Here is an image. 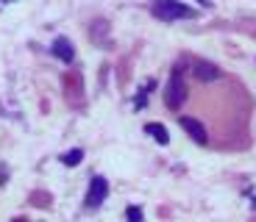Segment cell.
Wrapping results in <instances>:
<instances>
[{"label": "cell", "mask_w": 256, "mask_h": 222, "mask_svg": "<svg viewBox=\"0 0 256 222\" xmlns=\"http://www.w3.org/2000/svg\"><path fill=\"white\" fill-rule=\"evenodd\" d=\"M126 220L128 222H142V209H140V206H128V209H126Z\"/></svg>", "instance_id": "obj_9"}, {"label": "cell", "mask_w": 256, "mask_h": 222, "mask_svg": "<svg viewBox=\"0 0 256 222\" xmlns=\"http://www.w3.org/2000/svg\"><path fill=\"white\" fill-rule=\"evenodd\" d=\"M186 100V83H184V75H181V67H176L170 81H167V92H164V103L170 108H181Z\"/></svg>", "instance_id": "obj_2"}, {"label": "cell", "mask_w": 256, "mask_h": 222, "mask_svg": "<svg viewBox=\"0 0 256 222\" xmlns=\"http://www.w3.org/2000/svg\"><path fill=\"white\" fill-rule=\"evenodd\" d=\"M200 6H212V0H198Z\"/></svg>", "instance_id": "obj_10"}, {"label": "cell", "mask_w": 256, "mask_h": 222, "mask_svg": "<svg viewBox=\"0 0 256 222\" xmlns=\"http://www.w3.org/2000/svg\"><path fill=\"white\" fill-rule=\"evenodd\" d=\"M195 75H198V81H218V78H220V70L214 67V64L200 61V64H195Z\"/></svg>", "instance_id": "obj_7"}, {"label": "cell", "mask_w": 256, "mask_h": 222, "mask_svg": "<svg viewBox=\"0 0 256 222\" xmlns=\"http://www.w3.org/2000/svg\"><path fill=\"white\" fill-rule=\"evenodd\" d=\"M150 14L156 19H162V22H176V19L195 17V11L190 6H184V3H178V0H156L154 6H150Z\"/></svg>", "instance_id": "obj_1"}, {"label": "cell", "mask_w": 256, "mask_h": 222, "mask_svg": "<svg viewBox=\"0 0 256 222\" xmlns=\"http://www.w3.org/2000/svg\"><path fill=\"white\" fill-rule=\"evenodd\" d=\"M145 133L150 136V139H156L159 145H170V133H167V128L162 125V122H148Z\"/></svg>", "instance_id": "obj_6"}, {"label": "cell", "mask_w": 256, "mask_h": 222, "mask_svg": "<svg viewBox=\"0 0 256 222\" xmlns=\"http://www.w3.org/2000/svg\"><path fill=\"white\" fill-rule=\"evenodd\" d=\"M53 56H56L58 61H64V64H72V58H76V47H72L70 39L58 36L56 42H53Z\"/></svg>", "instance_id": "obj_5"}, {"label": "cell", "mask_w": 256, "mask_h": 222, "mask_svg": "<svg viewBox=\"0 0 256 222\" xmlns=\"http://www.w3.org/2000/svg\"><path fill=\"white\" fill-rule=\"evenodd\" d=\"M84 161V150L81 147H76V150H70V153H64L62 156V164L64 167H78Z\"/></svg>", "instance_id": "obj_8"}, {"label": "cell", "mask_w": 256, "mask_h": 222, "mask_svg": "<svg viewBox=\"0 0 256 222\" xmlns=\"http://www.w3.org/2000/svg\"><path fill=\"white\" fill-rule=\"evenodd\" d=\"M109 195V181L103 175H92L90 181V192H86V209H98Z\"/></svg>", "instance_id": "obj_3"}, {"label": "cell", "mask_w": 256, "mask_h": 222, "mask_svg": "<svg viewBox=\"0 0 256 222\" xmlns=\"http://www.w3.org/2000/svg\"><path fill=\"white\" fill-rule=\"evenodd\" d=\"M12 222H26V220H22V217H20V220H12Z\"/></svg>", "instance_id": "obj_11"}, {"label": "cell", "mask_w": 256, "mask_h": 222, "mask_svg": "<svg viewBox=\"0 0 256 222\" xmlns=\"http://www.w3.org/2000/svg\"><path fill=\"white\" fill-rule=\"evenodd\" d=\"M178 125L184 128V131L190 133V136H192L195 142H198V145H206V142H209V133H206V128L200 125L198 120H192V117H181Z\"/></svg>", "instance_id": "obj_4"}]
</instances>
